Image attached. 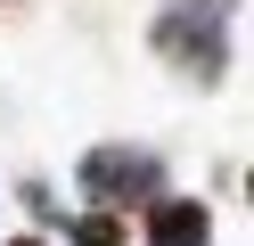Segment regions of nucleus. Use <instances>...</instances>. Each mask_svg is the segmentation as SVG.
I'll list each match as a JSON object with an SVG mask.
<instances>
[{
    "label": "nucleus",
    "instance_id": "39448f33",
    "mask_svg": "<svg viewBox=\"0 0 254 246\" xmlns=\"http://www.w3.org/2000/svg\"><path fill=\"white\" fill-rule=\"evenodd\" d=\"M8 246H50V238H33V230H17V238H8Z\"/></svg>",
    "mask_w": 254,
    "mask_h": 246
},
{
    "label": "nucleus",
    "instance_id": "f257e3e1",
    "mask_svg": "<svg viewBox=\"0 0 254 246\" xmlns=\"http://www.w3.org/2000/svg\"><path fill=\"white\" fill-rule=\"evenodd\" d=\"M74 197H82V205H99V213H123V222H131L139 205H156V197H164V156H156V148H139V140H99L82 164H74Z\"/></svg>",
    "mask_w": 254,
    "mask_h": 246
},
{
    "label": "nucleus",
    "instance_id": "423d86ee",
    "mask_svg": "<svg viewBox=\"0 0 254 246\" xmlns=\"http://www.w3.org/2000/svg\"><path fill=\"white\" fill-rule=\"evenodd\" d=\"M205 8H221V0H205Z\"/></svg>",
    "mask_w": 254,
    "mask_h": 246
},
{
    "label": "nucleus",
    "instance_id": "f03ea898",
    "mask_svg": "<svg viewBox=\"0 0 254 246\" xmlns=\"http://www.w3.org/2000/svg\"><path fill=\"white\" fill-rule=\"evenodd\" d=\"M148 41H156V58H164L181 82H221V74H230V33L213 25L205 0H172V8H156Z\"/></svg>",
    "mask_w": 254,
    "mask_h": 246
},
{
    "label": "nucleus",
    "instance_id": "20e7f679",
    "mask_svg": "<svg viewBox=\"0 0 254 246\" xmlns=\"http://www.w3.org/2000/svg\"><path fill=\"white\" fill-rule=\"evenodd\" d=\"M66 238H74V246H131V222H123V213L82 205V213H66Z\"/></svg>",
    "mask_w": 254,
    "mask_h": 246
},
{
    "label": "nucleus",
    "instance_id": "7ed1b4c3",
    "mask_svg": "<svg viewBox=\"0 0 254 246\" xmlns=\"http://www.w3.org/2000/svg\"><path fill=\"white\" fill-rule=\"evenodd\" d=\"M139 246H213V205L205 197H156L139 205Z\"/></svg>",
    "mask_w": 254,
    "mask_h": 246
}]
</instances>
